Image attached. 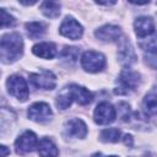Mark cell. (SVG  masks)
Segmentation results:
<instances>
[{"label":"cell","instance_id":"20","mask_svg":"<svg viewBox=\"0 0 157 157\" xmlns=\"http://www.w3.org/2000/svg\"><path fill=\"white\" fill-rule=\"evenodd\" d=\"M72 101H74V99H72V97H71V94H70V91H69V88H66V90L61 91V92L58 94L55 103H56V107H58L59 109L64 110V109H66V108H69V107L71 105Z\"/></svg>","mask_w":157,"mask_h":157},{"label":"cell","instance_id":"4","mask_svg":"<svg viewBox=\"0 0 157 157\" xmlns=\"http://www.w3.org/2000/svg\"><path fill=\"white\" fill-rule=\"evenodd\" d=\"M6 86H7V91L11 96H13L15 98H17L21 102L27 101V98L29 96V91H28L27 82L23 77L18 76V75H12L7 78Z\"/></svg>","mask_w":157,"mask_h":157},{"label":"cell","instance_id":"19","mask_svg":"<svg viewBox=\"0 0 157 157\" xmlns=\"http://www.w3.org/2000/svg\"><path fill=\"white\" fill-rule=\"evenodd\" d=\"M120 136H121V132L117 128L104 129L99 134V139L103 142H118L120 140Z\"/></svg>","mask_w":157,"mask_h":157},{"label":"cell","instance_id":"15","mask_svg":"<svg viewBox=\"0 0 157 157\" xmlns=\"http://www.w3.org/2000/svg\"><path fill=\"white\" fill-rule=\"evenodd\" d=\"M118 58H119V61L120 64L123 65H131L132 63H135L136 60V55H135V52L131 47V44L128 42V40H124L123 43H120L119 45V53H118Z\"/></svg>","mask_w":157,"mask_h":157},{"label":"cell","instance_id":"3","mask_svg":"<svg viewBox=\"0 0 157 157\" xmlns=\"http://www.w3.org/2000/svg\"><path fill=\"white\" fill-rule=\"evenodd\" d=\"M81 65L87 72H99L105 66V56L94 50H87L81 56Z\"/></svg>","mask_w":157,"mask_h":157},{"label":"cell","instance_id":"21","mask_svg":"<svg viewBox=\"0 0 157 157\" xmlns=\"http://www.w3.org/2000/svg\"><path fill=\"white\" fill-rule=\"evenodd\" d=\"M144 108L148 114H157V93H148L145 96Z\"/></svg>","mask_w":157,"mask_h":157},{"label":"cell","instance_id":"11","mask_svg":"<svg viewBox=\"0 0 157 157\" xmlns=\"http://www.w3.org/2000/svg\"><path fill=\"white\" fill-rule=\"evenodd\" d=\"M134 28H135V33L140 38L148 37L155 32V22L150 16H141L135 20Z\"/></svg>","mask_w":157,"mask_h":157},{"label":"cell","instance_id":"26","mask_svg":"<svg viewBox=\"0 0 157 157\" xmlns=\"http://www.w3.org/2000/svg\"><path fill=\"white\" fill-rule=\"evenodd\" d=\"M123 140H124V144H125V145L132 146V136H131V135H124Z\"/></svg>","mask_w":157,"mask_h":157},{"label":"cell","instance_id":"23","mask_svg":"<svg viewBox=\"0 0 157 157\" xmlns=\"http://www.w3.org/2000/svg\"><path fill=\"white\" fill-rule=\"evenodd\" d=\"M77 56H78V48L76 47H65L61 52V58L70 63H75Z\"/></svg>","mask_w":157,"mask_h":157},{"label":"cell","instance_id":"24","mask_svg":"<svg viewBox=\"0 0 157 157\" xmlns=\"http://www.w3.org/2000/svg\"><path fill=\"white\" fill-rule=\"evenodd\" d=\"M16 25V20L13 18V16H11L10 13L6 12L5 9H1V27H12Z\"/></svg>","mask_w":157,"mask_h":157},{"label":"cell","instance_id":"28","mask_svg":"<svg viewBox=\"0 0 157 157\" xmlns=\"http://www.w3.org/2000/svg\"><path fill=\"white\" fill-rule=\"evenodd\" d=\"M22 5H33V4H36L37 1H23V0H21L20 1Z\"/></svg>","mask_w":157,"mask_h":157},{"label":"cell","instance_id":"5","mask_svg":"<svg viewBox=\"0 0 157 157\" xmlns=\"http://www.w3.org/2000/svg\"><path fill=\"white\" fill-rule=\"evenodd\" d=\"M29 82L36 88L54 90L56 86V77L52 71L42 70L38 74H31L29 75Z\"/></svg>","mask_w":157,"mask_h":157},{"label":"cell","instance_id":"9","mask_svg":"<svg viewBox=\"0 0 157 157\" xmlns=\"http://www.w3.org/2000/svg\"><path fill=\"white\" fill-rule=\"evenodd\" d=\"M38 146V140H37V135L33 131H25L23 134H21L17 140L15 141V148L16 152L20 155H25V153H29L32 152L36 147Z\"/></svg>","mask_w":157,"mask_h":157},{"label":"cell","instance_id":"6","mask_svg":"<svg viewBox=\"0 0 157 157\" xmlns=\"http://www.w3.org/2000/svg\"><path fill=\"white\" fill-rule=\"evenodd\" d=\"M59 32H60L61 36H64V37H66L69 39L76 40V39H80L82 37L83 28L74 17L67 16L61 22V25L59 27Z\"/></svg>","mask_w":157,"mask_h":157},{"label":"cell","instance_id":"18","mask_svg":"<svg viewBox=\"0 0 157 157\" xmlns=\"http://www.w3.org/2000/svg\"><path fill=\"white\" fill-rule=\"evenodd\" d=\"M26 31L29 38L32 39H38L40 38L44 32H45V26L42 22H28L26 23Z\"/></svg>","mask_w":157,"mask_h":157},{"label":"cell","instance_id":"14","mask_svg":"<svg viewBox=\"0 0 157 157\" xmlns=\"http://www.w3.org/2000/svg\"><path fill=\"white\" fill-rule=\"evenodd\" d=\"M32 52L34 55L42 59H53L56 55V47L54 43L50 42H42L33 45Z\"/></svg>","mask_w":157,"mask_h":157},{"label":"cell","instance_id":"22","mask_svg":"<svg viewBox=\"0 0 157 157\" xmlns=\"http://www.w3.org/2000/svg\"><path fill=\"white\" fill-rule=\"evenodd\" d=\"M140 47L150 54H157V33L140 42Z\"/></svg>","mask_w":157,"mask_h":157},{"label":"cell","instance_id":"7","mask_svg":"<svg viewBox=\"0 0 157 157\" xmlns=\"http://www.w3.org/2000/svg\"><path fill=\"white\" fill-rule=\"evenodd\" d=\"M27 115L33 121L45 123V121L50 120V118L53 115V112H52V108L49 107L48 103H45V102H36L28 108Z\"/></svg>","mask_w":157,"mask_h":157},{"label":"cell","instance_id":"13","mask_svg":"<svg viewBox=\"0 0 157 157\" xmlns=\"http://www.w3.org/2000/svg\"><path fill=\"white\" fill-rule=\"evenodd\" d=\"M69 88V91H70V94H71V97H72V99L74 101H76L78 104H81V105H86V104H88V103H91L92 102V99H93V96H92V93L87 90V88H85V87H82V86H78V85H71L70 87H67Z\"/></svg>","mask_w":157,"mask_h":157},{"label":"cell","instance_id":"1","mask_svg":"<svg viewBox=\"0 0 157 157\" xmlns=\"http://www.w3.org/2000/svg\"><path fill=\"white\" fill-rule=\"evenodd\" d=\"M23 53V40L20 33H6L0 40V58L4 64H11L21 58Z\"/></svg>","mask_w":157,"mask_h":157},{"label":"cell","instance_id":"12","mask_svg":"<svg viewBox=\"0 0 157 157\" xmlns=\"http://www.w3.org/2000/svg\"><path fill=\"white\" fill-rule=\"evenodd\" d=\"M65 131L67 135H70L72 137L85 139L87 135V126L83 123V120H81L78 118H74V119H70L65 124Z\"/></svg>","mask_w":157,"mask_h":157},{"label":"cell","instance_id":"29","mask_svg":"<svg viewBox=\"0 0 157 157\" xmlns=\"http://www.w3.org/2000/svg\"><path fill=\"white\" fill-rule=\"evenodd\" d=\"M108 157H118V156H108Z\"/></svg>","mask_w":157,"mask_h":157},{"label":"cell","instance_id":"2","mask_svg":"<svg viewBox=\"0 0 157 157\" xmlns=\"http://www.w3.org/2000/svg\"><path fill=\"white\" fill-rule=\"evenodd\" d=\"M139 83H140V74L130 69H124L119 75L118 87L115 90V93L126 94L130 91H134L139 86Z\"/></svg>","mask_w":157,"mask_h":157},{"label":"cell","instance_id":"16","mask_svg":"<svg viewBox=\"0 0 157 157\" xmlns=\"http://www.w3.org/2000/svg\"><path fill=\"white\" fill-rule=\"evenodd\" d=\"M37 150H38V155L40 157H56L59 155V150L56 148L55 144L47 137L42 139L38 142Z\"/></svg>","mask_w":157,"mask_h":157},{"label":"cell","instance_id":"8","mask_svg":"<svg viewBox=\"0 0 157 157\" xmlns=\"http://www.w3.org/2000/svg\"><path fill=\"white\" fill-rule=\"evenodd\" d=\"M115 115H117L115 108L110 103H108V102H101L96 107V109H94L93 119L99 125H108L112 121H114Z\"/></svg>","mask_w":157,"mask_h":157},{"label":"cell","instance_id":"10","mask_svg":"<svg viewBox=\"0 0 157 157\" xmlns=\"http://www.w3.org/2000/svg\"><path fill=\"white\" fill-rule=\"evenodd\" d=\"M94 36L102 42H115L121 37V29L115 25H104L94 32Z\"/></svg>","mask_w":157,"mask_h":157},{"label":"cell","instance_id":"17","mask_svg":"<svg viewBox=\"0 0 157 157\" xmlns=\"http://www.w3.org/2000/svg\"><path fill=\"white\" fill-rule=\"evenodd\" d=\"M40 11L49 18H56L60 15V4L54 1H44L40 5Z\"/></svg>","mask_w":157,"mask_h":157},{"label":"cell","instance_id":"25","mask_svg":"<svg viewBox=\"0 0 157 157\" xmlns=\"http://www.w3.org/2000/svg\"><path fill=\"white\" fill-rule=\"evenodd\" d=\"M146 58V64L148 65V66H151V67H157V54H150V55H147V56H145Z\"/></svg>","mask_w":157,"mask_h":157},{"label":"cell","instance_id":"27","mask_svg":"<svg viewBox=\"0 0 157 157\" xmlns=\"http://www.w3.org/2000/svg\"><path fill=\"white\" fill-rule=\"evenodd\" d=\"M0 150H1V157H6L7 153H9V150L6 148V146L1 145V146H0Z\"/></svg>","mask_w":157,"mask_h":157}]
</instances>
